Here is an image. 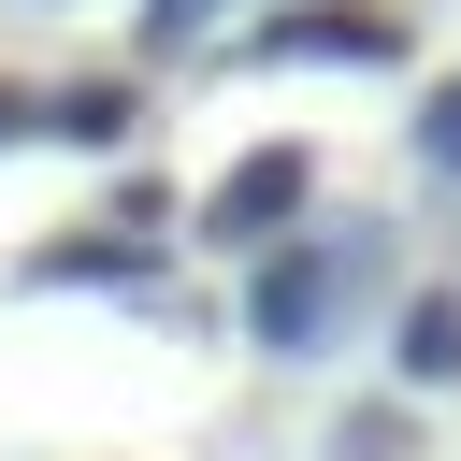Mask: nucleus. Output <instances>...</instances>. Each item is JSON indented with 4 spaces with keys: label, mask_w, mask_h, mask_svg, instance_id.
I'll use <instances>...</instances> for the list:
<instances>
[{
    "label": "nucleus",
    "mask_w": 461,
    "mask_h": 461,
    "mask_svg": "<svg viewBox=\"0 0 461 461\" xmlns=\"http://www.w3.org/2000/svg\"><path fill=\"white\" fill-rule=\"evenodd\" d=\"M375 43H389L375 14H274L259 29V58H375Z\"/></svg>",
    "instance_id": "nucleus-5"
},
{
    "label": "nucleus",
    "mask_w": 461,
    "mask_h": 461,
    "mask_svg": "<svg viewBox=\"0 0 461 461\" xmlns=\"http://www.w3.org/2000/svg\"><path fill=\"white\" fill-rule=\"evenodd\" d=\"M418 158H432V173H461V86H432V115H418Z\"/></svg>",
    "instance_id": "nucleus-7"
},
{
    "label": "nucleus",
    "mask_w": 461,
    "mask_h": 461,
    "mask_svg": "<svg viewBox=\"0 0 461 461\" xmlns=\"http://www.w3.org/2000/svg\"><path fill=\"white\" fill-rule=\"evenodd\" d=\"M346 288H360V245H346V230H303V245H259V288H245V331H259L274 360H317V346H331V317H346Z\"/></svg>",
    "instance_id": "nucleus-1"
},
{
    "label": "nucleus",
    "mask_w": 461,
    "mask_h": 461,
    "mask_svg": "<svg viewBox=\"0 0 461 461\" xmlns=\"http://www.w3.org/2000/svg\"><path fill=\"white\" fill-rule=\"evenodd\" d=\"M317 202V158L303 144H259V158H230L216 173V202H202V245H230V259H259V245H288V216Z\"/></svg>",
    "instance_id": "nucleus-2"
},
{
    "label": "nucleus",
    "mask_w": 461,
    "mask_h": 461,
    "mask_svg": "<svg viewBox=\"0 0 461 461\" xmlns=\"http://www.w3.org/2000/svg\"><path fill=\"white\" fill-rule=\"evenodd\" d=\"M389 360H403L418 389H432V375H461V303H447V288H418V303H403V331H389Z\"/></svg>",
    "instance_id": "nucleus-4"
},
{
    "label": "nucleus",
    "mask_w": 461,
    "mask_h": 461,
    "mask_svg": "<svg viewBox=\"0 0 461 461\" xmlns=\"http://www.w3.org/2000/svg\"><path fill=\"white\" fill-rule=\"evenodd\" d=\"M43 130H58V144H130V86H58Z\"/></svg>",
    "instance_id": "nucleus-6"
},
{
    "label": "nucleus",
    "mask_w": 461,
    "mask_h": 461,
    "mask_svg": "<svg viewBox=\"0 0 461 461\" xmlns=\"http://www.w3.org/2000/svg\"><path fill=\"white\" fill-rule=\"evenodd\" d=\"M202 14H216V0H144V43H187Z\"/></svg>",
    "instance_id": "nucleus-8"
},
{
    "label": "nucleus",
    "mask_w": 461,
    "mask_h": 461,
    "mask_svg": "<svg viewBox=\"0 0 461 461\" xmlns=\"http://www.w3.org/2000/svg\"><path fill=\"white\" fill-rule=\"evenodd\" d=\"M158 274V245H43L29 259V288H144Z\"/></svg>",
    "instance_id": "nucleus-3"
},
{
    "label": "nucleus",
    "mask_w": 461,
    "mask_h": 461,
    "mask_svg": "<svg viewBox=\"0 0 461 461\" xmlns=\"http://www.w3.org/2000/svg\"><path fill=\"white\" fill-rule=\"evenodd\" d=\"M29 130H43V101H14V86H0V144H29Z\"/></svg>",
    "instance_id": "nucleus-9"
}]
</instances>
